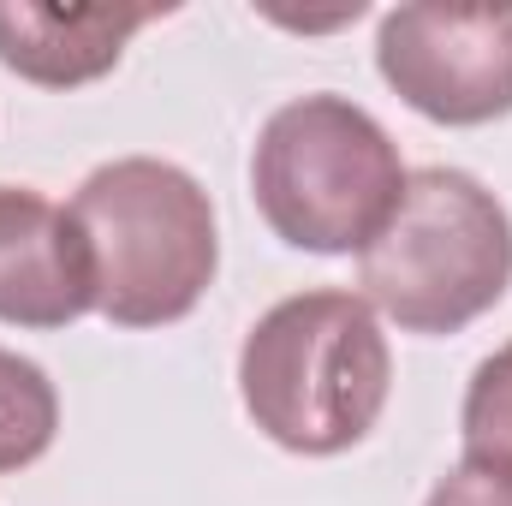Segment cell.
<instances>
[{"instance_id": "1", "label": "cell", "mask_w": 512, "mask_h": 506, "mask_svg": "<svg viewBox=\"0 0 512 506\" xmlns=\"http://www.w3.org/2000/svg\"><path fill=\"white\" fill-rule=\"evenodd\" d=\"M393 352L358 292L280 298L239 346V393L251 423L286 453L334 459L358 447L387 405Z\"/></svg>"}, {"instance_id": "2", "label": "cell", "mask_w": 512, "mask_h": 506, "mask_svg": "<svg viewBox=\"0 0 512 506\" xmlns=\"http://www.w3.org/2000/svg\"><path fill=\"white\" fill-rule=\"evenodd\" d=\"M364 304L405 334H459L512 286V215L465 167H417L358 251Z\"/></svg>"}, {"instance_id": "3", "label": "cell", "mask_w": 512, "mask_h": 506, "mask_svg": "<svg viewBox=\"0 0 512 506\" xmlns=\"http://www.w3.org/2000/svg\"><path fill=\"white\" fill-rule=\"evenodd\" d=\"M96 268V310L114 328H167L203 304L221 268L209 191L155 155L96 167L72 209Z\"/></svg>"}, {"instance_id": "4", "label": "cell", "mask_w": 512, "mask_h": 506, "mask_svg": "<svg viewBox=\"0 0 512 506\" xmlns=\"http://www.w3.org/2000/svg\"><path fill=\"white\" fill-rule=\"evenodd\" d=\"M405 191L387 126L346 96H298L251 149V197L274 239L310 256L364 251Z\"/></svg>"}, {"instance_id": "5", "label": "cell", "mask_w": 512, "mask_h": 506, "mask_svg": "<svg viewBox=\"0 0 512 506\" xmlns=\"http://www.w3.org/2000/svg\"><path fill=\"white\" fill-rule=\"evenodd\" d=\"M387 90L435 126L512 114V6H393L376 30Z\"/></svg>"}, {"instance_id": "6", "label": "cell", "mask_w": 512, "mask_h": 506, "mask_svg": "<svg viewBox=\"0 0 512 506\" xmlns=\"http://www.w3.org/2000/svg\"><path fill=\"white\" fill-rule=\"evenodd\" d=\"M96 310V268L78 221L30 185H0V322L66 328Z\"/></svg>"}, {"instance_id": "7", "label": "cell", "mask_w": 512, "mask_h": 506, "mask_svg": "<svg viewBox=\"0 0 512 506\" xmlns=\"http://www.w3.org/2000/svg\"><path fill=\"white\" fill-rule=\"evenodd\" d=\"M155 18V6H0V66L42 90H78L114 72Z\"/></svg>"}, {"instance_id": "8", "label": "cell", "mask_w": 512, "mask_h": 506, "mask_svg": "<svg viewBox=\"0 0 512 506\" xmlns=\"http://www.w3.org/2000/svg\"><path fill=\"white\" fill-rule=\"evenodd\" d=\"M60 435V393L42 364L0 346V477L36 465Z\"/></svg>"}, {"instance_id": "9", "label": "cell", "mask_w": 512, "mask_h": 506, "mask_svg": "<svg viewBox=\"0 0 512 506\" xmlns=\"http://www.w3.org/2000/svg\"><path fill=\"white\" fill-rule=\"evenodd\" d=\"M459 435H465V459L512 471V340L477 364L459 405Z\"/></svg>"}, {"instance_id": "10", "label": "cell", "mask_w": 512, "mask_h": 506, "mask_svg": "<svg viewBox=\"0 0 512 506\" xmlns=\"http://www.w3.org/2000/svg\"><path fill=\"white\" fill-rule=\"evenodd\" d=\"M423 506H512V471L483 465V459H459Z\"/></svg>"}]
</instances>
